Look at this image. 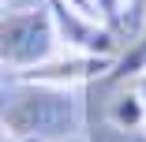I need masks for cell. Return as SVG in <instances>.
<instances>
[{
	"instance_id": "1",
	"label": "cell",
	"mask_w": 146,
	"mask_h": 142,
	"mask_svg": "<svg viewBox=\"0 0 146 142\" xmlns=\"http://www.w3.org/2000/svg\"><path fill=\"white\" fill-rule=\"evenodd\" d=\"M79 120V105L64 86H11L0 90V131L11 142H64Z\"/></svg>"
},
{
	"instance_id": "2",
	"label": "cell",
	"mask_w": 146,
	"mask_h": 142,
	"mask_svg": "<svg viewBox=\"0 0 146 142\" xmlns=\"http://www.w3.org/2000/svg\"><path fill=\"white\" fill-rule=\"evenodd\" d=\"M56 52V26L49 11H11L0 19V64L41 67Z\"/></svg>"
},
{
	"instance_id": "3",
	"label": "cell",
	"mask_w": 146,
	"mask_h": 142,
	"mask_svg": "<svg viewBox=\"0 0 146 142\" xmlns=\"http://www.w3.org/2000/svg\"><path fill=\"white\" fill-rule=\"evenodd\" d=\"M94 8H98V15L116 19V11H120V0H94Z\"/></svg>"
},
{
	"instance_id": "4",
	"label": "cell",
	"mask_w": 146,
	"mask_h": 142,
	"mask_svg": "<svg viewBox=\"0 0 146 142\" xmlns=\"http://www.w3.org/2000/svg\"><path fill=\"white\" fill-rule=\"evenodd\" d=\"M68 8H75V11H82V15H98L94 11V0H64Z\"/></svg>"
},
{
	"instance_id": "5",
	"label": "cell",
	"mask_w": 146,
	"mask_h": 142,
	"mask_svg": "<svg viewBox=\"0 0 146 142\" xmlns=\"http://www.w3.org/2000/svg\"><path fill=\"white\" fill-rule=\"evenodd\" d=\"M142 97H146V79H142Z\"/></svg>"
},
{
	"instance_id": "6",
	"label": "cell",
	"mask_w": 146,
	"mask_h": 142,
	"mask_svg": "<svg viewBox=\"0 0 146 142\" xmlns=\"http://www.w3.org/2000/svg\"><path fill=\"white\" fill-rule=\"evenodd\" d=\"M0 142H4V131H0Z\"/></svg>"
},
{
	"instance_id": "7",
	"label": "cell",
	"mask_w": 146,
	"mask_h": 142,
	"mask_svg": "<svg viewBox=\"0 0 146 142\" xmlns=\"http://www.w3.org/2000/svg\"><path fill=\"white\" fill-rule=\"evenodd\" d=\"M0 4H4V0H0Z\"/></svg>"
}]
</instances>
